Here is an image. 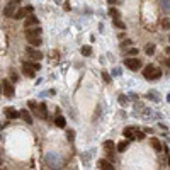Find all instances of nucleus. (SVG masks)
Masks as SVG:
<instances>
[{"instance_id":"obj_3","label":"nucleus","mask_w":170,"mask_h":170,"mask_svg":"<svg viewBox=\"0 0 170 170\" xmlns=\"http://www.w3.org/2000/svg\"><path fill=\"white\" fill-rule=\"evenodd\" d=\"M0 87H2L3 94L7 95V97H14V85H12V82H10V80H3Z\"/></svg>"},{"instance_id":"obj_4","label":"nucleus","mask_w":170,"mask_h":170,"mask_svg":"<svg viewBox=\"0 0 170 170\" xmlns=\"http://www.w3.org/2000/svg\"><path fill=\"white\" fill-rule=\"evenodd\" d=\"M124 65L133 70V72H136V70H140V66H141V61L138 60V58H126V61H124Z\"/></svg>"},{"instance_id":"obj_2","label":"nucleus","mask_w":170,"mask_h":170,"mask_svg":"<svg viewBox=\"0 0 170 170\" xmlns=\"http://www.w3.org/2000/svg\"><path fill=\"white\" fill-rule=\"evenodd\" d=\"M143 77L146 80H158L162 77V70L156 68V66H153V65H146L143 68Z\"/></svg>"},{"instance_id":"obj_26","label":"nucleus","mask_w":170,"mask_h":170,"mask_svg":"<svg viewBox=\"0 0 170 170\" xmlns=\"http://www.w3.org/2000/svg\"><path fill=\"white\" fill-rule=\"evenodd\" d=\"M66 138H68V141H73L75 140V131L73 129H68L66 131Z\"/></svg>"},{"instance_id":"obj_35","label":"nucleus","mask_w":170,"mask_h":170,"mask_svg":"<svg viewBox=\"0 0 170 170\" xmlns=\"http://www.w3.org/2000/svg\"><path fill=\"white\" fill-rule=\"evenodd\" d=\"M102 77H104V80H106V82H111V75H109L107 72H102Z\"/></svg>"},{"instance_id":"obj_33","label":"nucleus","mask_w":170,"mask_h":170,"mask_svg":"<svg viewBox=\"0 0 170 170\" xmlns=\"http://www.w3.org/2000/svg\"><path fill=\"white\" fill-rule=\"evenodd\" d=\"M136 138H138V140H145V133H141V131L136 129Z\"/></svg>"},{"instance_id":"obj_40","label":"nucleus","mask_w":170,"mask_h":170,"mask_svg":"<svg viewBox=\"0 0 170 170\" xmlns=\"http://www.w3.org/2000/svg\"><path fill=\"white\" fill-rule=\"evenodd\" d=\"M0 92H2V87H0Z\"/></svg>"},{"instance_id":"obj_25","label":"nucleus","mask_w":170,"mask_h":170,"mask_svg":"<svg viewBox=\"0 0 170 170\" xmlns=\"http://www.w3.org/2000/svg\"><path fill=\"white\" fill-rule=\"evenodd\" d=\"M24 63H26V65H29V66H31L33 70H36V72L41 70V65H39V63H29V61H24Z\"/></svg>"},{"instance_id":"obj_5","label":"nucleus","mask_w":170,"mask_h":170,"mask_svg":"<svg viewBox=\"0 0 170 170\" xmlns=\"http://www.w3.org/2000/svg\"><path fill=\"white\" fill-rule=\"evenodd\" d=\"M26 51H27V56L31 58V60H34V61H39V60L43 58V53L38 51L34 46H27V49H26Z\"/></svg>"},{"instance_id":"obj_18","label":"nucleus","mask_w":170,"mask_h":170,"mask_svg":"<svg viewBox=\"0 0 170 170\" xmlns=\"http://www.w3.org/2000/svg\"><path fill=\"white\" fill-rule=\"evenodd\" d=\"M150 145L153 146V150H156V151L162 150V143H160V140H156V138H151Z\"/></svg>"},{"instance_id":"obj_15","label":"nucleus","mask_w":170,"mask_h":170,"mask_svg":"<svg viewBox=\"0 0 170 170\" xmlns=\"http://www.w3.org/2000/svg\"><path fill=\"white\" fill-rule=\"evenodd\" d=\"M55 124H56L58 128H65V126H66V119H65L63 116H60V114H56V119H55Z\"/></svg>"},{"instance_id":"obj_13","label":"nucleus","mask_w":170,"mask_h":170,"mask_svg":"<svg viewBox=\"0 0 170 170\" xmlns=\"http://www.w3.org/2000/svg\"><path fill=\"white\" fill-rule=\"evenodd\" d=\"M3 112H5V116H7L9 119H17V117H19V112H17L16 109H12V107H7Z\"/></svg>"},{"instance_id":"obj_39","label":"nucleus","mask_w":170,"mask_h":170,"mask_svg":"<svg viewBox=\"0 0 170 170\" xmlns=\"http://www.w3.org/2000/svg\"><path fill=\"white\" fill-rule=\"evenodd\" d=\"M12 2H14V3H20V2H22V0H12Z\"/></svg>"},{"instance_id":"obj_9","label":"nucleus","mask_w":170,"mask_h":170,"mask_svg":"<svg viewBox=\"0 0 170 170\" xmlns=\"http://www.w3.org/2000/svg\"><path fill=\"white\" fill-rule=\"evenodd\" d=\"M16 5H17V3H14V2L7 3V7L3 9V16H5V17H14V14H16Z\"/></svg>"},{"instance_id":"obj_10","label":"nucleus","mask_w":170,"mask_h":170,"mask_svg":"<svg viewBox=\"0 0 170 170\" xmlns=\"http://www.w3.org/2000/svg\"><path fill=\"white\" fill-rule=\"evenodd\" d=\"M97 167L100 170H114L112 162H109V160H99L97 162Z\"/></svg>"},{"instance_id":"obj_22","label":"nucleus","mask_w":170,"mask_h":170,"mask_svg":"<svg viewBox=\"0 0 170 170\" xmlns=\"http://www.w3.org/2000/svg\"><path fill=\"white\" fill-rule=\"evenodd\" d=\"M109 16H111L112 19H119V17H121V14H119V12H117V9H114V7L109 9Z\"/></svg>"},{"instance_id":"obj_1","label":"nucleus","mask_w":170,"mask_h":170,"mask_svg":"<svg viewBox=\"0 0 170 170\" xmlns=\"http://www.w3.org/2000/svg\"><path fill=\"white\" fill-rule=\"evenodd\" d=\"M44 163L53 170H60L61 165H63L60 155H56V153H46V155H44Z\"/></svg>"},{"instance_id":"obj_27","label":"nucleus","mask_w":170,"mask_h":170,"mask_svg":"<svg viewBox=\"0 0 170 170\" xmlns=\"http://www.w3.org/2000/svg\"><path fill=\"white\" fill-rule=\"evenodd\" d=\"M27 107H29L31 111H36V107H38V104H36L34 100H29V102H27Z\"/></svg>"},{"instance_id":"obj_21","label":"nucleus","mask_w":170,"mask_h":170,"mask_svg":"<svg viewBox=\"0 0 170 170\" xmlns=\"http://www.w3.org/2000/svg\"><path fill=\"white\" fill-rule=\"evenodd\" d=\"M145 53H146V55H153V53H155V44H153V43H148V44L145 46Z\"/></svg>"},{"instance_id":"obj_19","label":"nucleus","mask_w":170,"mask_h":170,"mask_svg":"<svg viewBox=\"0 0 170 170\" xmlns=\"http://www.w3.org/2000/svg\"><path fill=\"white\" fill-rule=\"evenodd\" d=\"M19 116L24 119V121H26V123H33V117H31V114L27 112V111H20Z\"/></svg>"},{"instance_id":"obj_20","label":"nucleus","mask_w":170,"mask_h":170,"mask_svg":"<svg viewBox=\"0 0 170 170\" xmlns=\"http://www.w3.org/2000/svg\"><path fill=\"white\" fill-rule=\"evenodd\" d=\"M128 146H129V141H128V140H124V141H121V143L117 145V151H126Z\"/></svg>"},{"instance_id":"obj_36","label":"nucleus","mask_w":170,"mask_h":170,"mask_svg":"<svg viewBox=\"0 0 170 170\" xmlns=\"http://www.w3.org/2000/svg\"><path fill=\"white\" fill-rule=\"evenodd\" d=\"M162 7L163 10H169V0H162Z\"/></svg>"},{"instance_id":"obj_17","label":"nucleus","mask_w":170,"mask_h":170,"mask_svg":"<svg viewBox=\"0 0 170 170\" xmlns=\"http://www.w3.org/2000/svg\"><path fill=\"white\" fill-rule=\"evenodd\" d=\"M27 41H29V46H41V43H43V39L39 38V36H36V38H27Z\"/></svg>"},{"instance_id":"obj_11","label":"nucleus","mask_w":170,"mask_h":170,"mask_svg":"<svg viewBox=\"0 0 170 170\" xmlns=\"http://www.w3.org/2000/svg\"><path fill=\"white\" fill-rule=\"evenodd\" d=\"M34 112L38 114L39 117H43V119H46V116H48V109H46V104L43 102V104H39L38 107H36V111Z\"/></svg>"},{"instance_id":"obj_31","label":"nucleus","mask_w":170,"mask_h":170,"mask_svg":"<svg viewBox=\"0 0 170 170\" xmlns=\"http://www.w3.org/2000/svg\"><path fill=\"white\" fill-rule=\"evenodd\" d=\"M170 20H169V17H167V19H163L162 20V27H163V29H169L170 27V24H169Z\"/></svg>"},{"instance_id":"obj_16","label":"nucleus","mask_w":170,"mask_h":170,"mask_svg":"<svg viewBox=\"0 0 170 170\" xmlns=\"http://www.w3.org/2000/svg\"><path fill=\"white\" fill-rule=\"evenodd\" d=\"M146 97H148L150 100H155V102H160V99H162V97H160V94H158L156 90H150V92L146 94Z\"/></svg>"},{"instance_id":"obj_14","label":"nucleus","mask_w":170,"mask_h":170,"mask_svg":"<svg viewBox=\"0 0 170 170\" xmlns=\"http://www.w3.org/2000/svg\"><path fill=\"white\" fill-rule=\"evenodd\" d=\"M134 133H136V128H134V126H128V128H124L123 134H124L126 138H129V140H131L133 136H134Z\"/></svg>"},{"instance_id":"obj_12","label":"nucleus","mask_w":170,"mask_h":170,"mask_svg":"<svg viewBox=\"0 0 170 170\" xmlns=\"http://www.w3.org/2000/svg\"><path fill=\"white\" fill-rule=\"evenodd\" d=\"M22 72H24L26 77H31V78L36 77V70H33V68H31L29 65H26V63H22Z\"/></svg>"},{"instance_id":"obj_38","label":"nucleus","mask_w":170,"mask_h":170,"mask_svg":"<svg viewBox=\"0 0 170 170\" xmlns=\"http://www.w3.org/2000/svg\"><path fill=\"white\" fill-rule=\"evenodd\" d=\"M107 2H109L111 5H114V3H117V0H107Z\"/></svg>"},{"instance_id":"obj_28","label":"nucleus","mask_w":170,"mask_h":170,"mask_svg":"<svg viewBox=\"0 0 170 170\" xmlns=\"http://www.w3.org/2000/svg\"><path fill=\"white\" fill-rule=\"evenodd\" d=\"M17 80H19V75L12 70V72H10V82H17Z\"/></svg>"},{"instance_id":"obj_23","label":"nucleus","mask_w":170,"mask_h":170,"mask_svg":"<svg viewBox=\"0 0 170 170\" xmlns=\"http://www.w3.org/2000/svg\"><path fill=\"white\" fill-rule=\"evenodd\" d=\"M82 55H83V56H90V55H92V48H90V46H83V48H82Z\"/></svg>"},{"instance_id":"obj_32","label":"nucleus","mask_w":170,"mask_h":170,"mask_svg":"<svg viewBox=\"0 0 170 170\" xmlns=\"http://www.w3.org/2000/svg\"><path fill=\"white\" fill-rule=\"evenodd\" d=\"M128 102V97L126 95H119V104H126Z\"/></svg>"},{"instance_id":"obj_37","label":"nucleus","mask_w":170,"mask_h":170,"mask_svg":"<svg viewBox=\"0 0 170 170\" xmlns=\"http://www.w3.org/2000/svg\"><path fill=\"white\" fill-rule=\"evenodd\" d=\"M112 75H121V70H119V68H114Z\"/></svg>"},{"instance_id":"obj_30","label":"nucleus","mask_w":170,"mask_h":170,"mask_svg":"<svg viewBox=\"0 0 170 170\" xmlns=\"http://www.w3.org/2000/svg\"><path fill=\"white\" fill-rule=\"evenodd\" d=\"M82 158H83V163H85V165H89V158H90V153H83V155H82Z\"/></svg>"},{"instance_id":"obj_29","label":"nucleus","mask_w":170,"mask_h":170,"mask_svg":"<svg viewBox=\"0 0 170 170\" xmlns=\"http://www.w3.org/2000/svg\"><path fill=\"white\" fill-rule=\"evenodd\" d=\"M114 24H116V26H117L119 29H124V27H126V24H123V22H121L119 19H114Z\"/></svg>"},{"instance_id":"obj_34","label":"nucleus","mask_w":170,"mask_h":170,"mask_svg":"<svg viewBox=\"0 0 170 170\" xmlns=\"http://www.w3.org/2000/svg\"><path fill=\"white\" fill-rule=\"evenodd\" d=\"M128 55H131V56L138 55V49H136V48H131V49H128Z\"/></svg>"},{"instance_id":"obj_8","label":"nucleus","mask_w":170,"mask_h":170,"mask_svg":"<svg viewBox=\"0 0 170 170\" xmlns=\"http://www.w3.org/2000/svg\"><path fill=\"white\" fill-rule=\"evenodd\" d=\"M43 34V29L41 27H27L26 29V38H36V36H41Z\"/></svg>"},{"instance_id":"obj_7","label":"nucleus","mask_w":170,"mask_h":170,"mask_svg":"<svg viewBox=\"0 0 170 170\" xmlns=\"http://www.w3.org/2000/svg\"><path fill=\"white\" fill-rule=\"evenodd\" d=\"M39 24V19L36 17V16H26V20H24V27L27 29V27H36Z\"/></svg>"},{"instance_id":"obj_24","label":"nucleus","mask_w":170,"mask_h":170,"mask_svg":"<svg viewBox=\"0 0 170 170\" xmlns=\"http://www.w3.org/2000/svg\"><path fill=\"white\" fill-rule=\"evenodd\" d=\"M104 148H106L107 151H111V150L114 148V143L111 141V140H107V141H104Z\"/></svg>"},{"instance_id":"obj_6","label":"nucleus","mask_w":170,"mask_h":170,"mask_svg":"<svg viewBox=\"0 0 170 170\" xmlns=\"http://www.w3.org/2000/svg\"><path fill=\"white\" fill-rule=\"evenodd\" d=\"M33 10H34V9H33L31 5H27V7H24V9H19V10L14 14V17H16V19H24L26 16H31Z\"/></svg>"}]
</instances>
